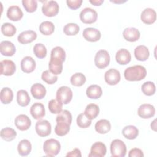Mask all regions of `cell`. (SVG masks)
<instances>
[{"label":"cell","mask_w":157,"mask_h":157,"mask_svg":"<svg viewBox=\"0 0 157 157\" xmlns=\"http://www.w3.org/2000/svg\"><path fill=\"white\" fill-rule=\"evenodd\" d=\"M147 75L146 69L140 65L131 66L125 69L124 76L128 81H140L143 80Z\"/></svg>","instance_id":"obj_1"},{"label":"cell","mask_w":157,"mask_h":157,"mask_svg":"<svg viewBox=\"0 0 157 157\" xmlns=\"http://www.w3.org/2000/svg\"><path fill=\"white\" fill-rule=\"evenodd\" d=\"M43 150L47 156H55L60 151L61 145L58 140L54 139H49L44 143Z\"/></svg>","instance_id":"obj_2"},{"label":"cell","mask_w":157,"mask_h":157,"mask_svg":"<svg viewBox=\"0 0 157 157\" xmlns=\"http://www.w3.org/2000/svg\"><path fill=\"white\" fill-rule=\"evenodd\" d=\"M110 152L112 156L124 157L126 154V146L122 140L115 139L111 142Z\"/></svg>","instance_id":"obj_3"},{"label":"cell","mask_w":157,"mask_h":157,"mask_svg":"<svg viewBox=\"0 0 157 157\" xmlns=\"http://www.w3.org/2000/svg\"><path fill=\"white\" fill-rule=\"evenodd\" d=\"M72 91L67 86H62L59 87L56 93V100L63 104L69 103L72 99Z\"/></svg>","instance_id":"obj_4"},{"label":"cell","mask_w":157,"mask_h":157,"mask_svg":"<svg viewBox=\"0 0 157 157\" xmlns=\"http://www.w3.org/2000/svg\"><path fill=\"white\" fill-rule=\"evenodd\" d=\"M110 55L105 50H99L94 56V64L99 69H104L110 63Z\"/></svg>","instance_id":"obj_5"},{"label":"cell","mask_w":157,"mask_h":157,"mask_svg":"<svg viewBox=\"0 0 157 157\" xmlns=\"http://www.w3.org/2000/svg\"><path fill=\"white\" fill-rule=\"evenodd\" d=\"M59 7L55 1H45L42 7V12L47 17L56 16L59 12Z\"/></svg>","instance_id":"obj_6"},{"label":"cell","mask_w":157,"mask_h":157,"mask_svg":"<svg viewBox=\"0 0 157 157\" xmlns=\"http://www.w3.org/2000/svg\"><path fill=\"white\" fill-rule=\"evenodd\" d=\"M98 18L96 11L90 7L83 9L80 13V20L85 24H91L94 23Z\"/></svg>","instance_id":"obj_7"},{"label":"cell","mask_w":157,"mask_h":157,"mask_svg":"<svg viewBox=\"0 0 157 157\" xmlns=\"http://www.w3.org/2000/svg\"><path fill=\"white\" fill-rule=\"evenodd\" d=\"M35 129L40 137H47L50 134L52 127L48 121L46 120H39L36 123Z\"/></svg>","instance_id":"obj_8"},{"label":"cell","mask_w":157,"mask_h":157,"mask_svg":"<svg viewBox=\"0 0 157 157\" xmlns=\"http://www.w3.org/2000/svg\"><path fill=\"white\" fill-rule=\"evenodd\" d=\"M107 148L105 145L101 142H96L94 143L90 149L89 157H103L105 155Z\"/></svg>","instance_id":"obj_9"},{"label":"cell","mask_w":157,"mask_h":157,"mask_svg":"<svg viewBox=\"0 0 157 157\" xmlns=\"http://www.w3.org/2000/svg\"><path fill=\"white\" fill-rule=\"evenodd\" d=\"M105 82L109 85H115L120 80V73L115 69H110L104 74Z\"/></svg>","instance_id":"obj_10"},{"label":"cell","mask_w":157,"mask_h":157,"mask_svg":"<svg viewBox=\"0 0 157 157\" xmlns=\"http://www.w3.org/2000/svg\"><path fill=\"white\" fill-rule=\"evenodd\" d=\"M1 74L10 76L13 75L16 70V66L14 62L10 59H4L0 62Z\"/></svg>","instance_id":"obj_11"},{"label":"cell","mask_w":157,"mask_h":157,"mask_svg":"<svg viewBox=\"0 0 157 157\" xmlns=\"http://www.w3.org/2000/svg\"><path fill=\"white\" fill-rule=\"evenodd\" d=\"M137 113L138 115L142 118H150L155 115V108L151 104H143L138 108Z\"/></svg>","instance_id":"obj_12"},{"label":"cell","mask_w":157,"mask_h":157,"mask_svg":"<svg viewBox=\"0 0 157 157\" xmlns=\"http://www.w3.org/2000/svg\"><path fill=\"white\" fill-rule=\"evenodd\" d=\"M31 120L25 114H20L17 116L15 119V125L20 131H24L28 130L31 126Z\"/></svg>","instance_id":"obj_13"},{"label":"cell","mask_w":157,"mask_h":157,"mask_svg":"<svg viewBox=\"0 0 157 157\" xmlns=\"http://www.w3.org/2000/svg\"><path fill=\"white\" fill-rule=\"evenodd\" d=\"M83 36L85 40L94 42L98 41L101 37V32L94 28H86L83 31Z\"/></svg>","instance_id":"obj_14"},{"label":"cell","mask_w":157,"mask_h":157,"mask_svg":"<svg viewBox=\"0 0 157 157\" xmlns=\"http://www.w3.org/2000/svg\"><path fill=\"white\" fill-rule=\"evenodd\" d=\"M37 33L33 30H26L21 32L18 36V41L21 44H27L35 40Z\"/></svg>","instance_id":"obj_15"},{"label":"cell","mask_w":157,"mask_h":157,"mask_svg":"<svg viewBox=\"0 0 157 157\" xmlns=\"http://www.w3.org/2000/svg\"><path fill=\"white\" fill-rule=\"evenodd\" d=\"M140 18L142 22L145 24H152L156 20V13L151 8H146L142 12Z\"/></svg>","instance_id":"obj_16"},{"label":"cell","mask_w":157,"mask_h":157,"mask_svg":"<svg viewBox=\"0 0 157 157\" xmlns=\"http://www.w3.org/2000/svg\"><path fill=\"white\" fill-rule=\"evenodd\" d=\"M115 59L118 64L120 65H126L131 61V55L128 50L121 48L117 52L115 55Z\"/></svg>","instance_id":"obj_17"},{"label":"cell","mask_w":157,"mask_h":157,"mask_svg":"<svg viewBox=\"0 0 157 157\" xmlns=\"http://www.w3.org/2000/svg\"><path fill=\"white\" fill-rule=\"evenodd\" d=\"M30 113L36 120H40L45 115L44 105L40 102L33 104L30 108Z\"/></svg>","instance_id":"obj_18"},{"label":"cell","mask_w":157,"mask_h":157,"mask_svg":"<svg viewBox=\"0 0 157 157\" xmlns=\"http://www.w3.org/2000/svg\"><path fill=\"white\" fill-rule=\"evenodd\" d=\"M21 69L25 73H31L36 68V64L34 59L29 56L24 57L21 61Z\"/></svg>","instance_id":"obj_19"},{"label":"cell","mask_w":157,"mask_h":157,"mask_svg":"<svg viewBox=\"0 0 157 157\" xmlns=\"http://www.w3.org/2000/svg\"><path fill=\"white\" fill-rule=\"evenodd\" d=\"M23 16V13L21 9L17 6H11L7 10V18L14 21L20 20Z\"/></svg>","instance_id":"obj_20"},{"label":"cell","mask_w":157,"mask_h":157,"mask_svg":"<svg viewBox=\"0 0 157 157\" xmlns=\"http://www.w3.org/2000/svg\"><path fill=\"white\" fill-rule=\"evenodd\" d=\"M16 51L14 44L9 41L4 40L0 44V52L4 56H13Z\"/></svg>","instance_id":"obj_21"},{"label":"cell","mask_w":157,"mask_h":157,"mask_svg":"<svg viewBox=\"0 0 157 157\" xmlns=\"http://www.w3.org/2000/svg\"><path fill=\"white\" fill-rule=\"evenodd\" d=\"M64 61L57 58L50 57L48 63L49 71L55 75L60 74L63 71V63Z\"/></svg>","instance_id":"obj_22"},{"label":"cell","mask_w":157,"mask_h":157,"mask_svg":"<svg viewBox=\"0 0 157 157\" xmlns=\"http://www.w3.org/2000/svg\"><path fill=\"white\" fill-rule=\"evenodd\" d=\"M123 36L124 39L129 42H136L139 40L140 34L139 31L133 27L126 28L124 29Z\"/></svg>","instance_id":"obj_23"},{"label":"cell","mask_w":157,"mask_h":157,"mask_svg":"<svg viewBox=\"0 0 157 157\" xmlns=\"http://www.w3.org/2000/svg\"><path fill=\"white\" fill-rule=\"evenodd\" d=\"M46 89L41 83H34L31 87V93L34 98L36 99H41L44 98L46 94Z\"/></svg>","instance_id":"obj_24"},{"label":"cell","mask_w":157,"mask_h":157,"mask_svg":"<svg viewBox=\"0 0 157 157\" xmlns=\"http://www.w3.org/2000/svg\"><path fill=\"white\" fill-rule=\"evenodd\" d=\"M150 55L148 48L143 45H139L134 49V56L136 58L140 61H146Z\"/></svg>","instance_id":"obj_25"},{"label":"cell","mask_w":157,"mask_h":157,"mask_svg":"<svg viewBox=\"0 0 157 157\" xmlns=\"http://www.w3.org/2000/svg\"><path fill=\"white\" fill-rule=\"evenodd\" d=\"M95 130L99 134H104L109 132L111 129V124L106 119H101L95 124Z\"/></svg>","instance_id":"obj_26"},{"label":"cell","mask_w":157,"mask_h":157,"mask_svg":"<svg viewBox=\"0 0 157 157\" xmlns=\"http://www.w3.org/2000/svg\"><path fill=\"white\" fill-rule=\"evenodd\" d=\"M86 94L88 98L97 99L100 98L102 96V90L100 86L98 85H91L86 89Z\"/></svg>","instance_id":"obj_27"},{"label":"cell","mask_w":157,"mask_h":157,"mask_svg":"<svg viewBox=\"0 0 157 157\" xmlns=\"http://www.w3.org/2000/svg\"><path fill=\"white\" fill-rule=\"evenodd\" d=\"M32 146L31 142L27 139L21 140L18 144L17 150L19 155L22 156L28 155L31 151Z\"/></svg>","instance_id":"obj_28"},{"label":"cell","mask_w":157,"mask_h":157,"mask_svg":"<svg viewBox=\"0 0 157 157\" xmlns=\"http://www.w3.org/2000/svg\"><path fill=\"white\" fill-rule=\"evenodd\" d=\"M17 101L19 105L26 107L30 102L31 99L28 93L26 90H20L17 93Z\"/></svg>","instance_id":"obj_29"},{"label":"cell","mask_w":157,"mask_h":157,"mask_svg":"<svg viewBox=\"0 0 157 157\" xmlns=\"http://www.w3.org/2000/svg\"><path fill=\"white\" fill-rule=\"evenodd\" d=\"M122 134L125 138L132 140L136 139L139 135V129L134 126L128 125L123 129Z\"/></svg>","instance_id":"obj_30"},{"label":"cell","mask_w":157,"mask_h":157,"mask_svg":"<svg viewBox=\"0 0 157 157\" xmlns=\"http://www.w3.org/2000/svg\"><path fill=\"white\" fill-rule=\"evenodd\" d=\"M99 113V106L95 104H89L86 105L84 114L86 115L87 118L90 120L94 119L97 117Z\"/></svg>","instance_id":"obj_31"},{"label":"cell","mask_w":157,"mask_h":157,"mask_svg":"<svg viewBox=\"0 0 157 157\" xmlns=\"http://www.w3.org/2000/svg\"><path fill=\"white\" fill-rule=\"evenodd\" d=\"M13 98V93L12 90L8 88H3L0 92V99L2 103L4 104H8L10 103Z\"/></svg>","instance_id":"obj_32"},{"label":"cell","mask_w":157,"mask_h":157,"mask_svg":"<svg viewBox=\"0 0 157 157\" xmlns=\"http://www.w3.org/2000/svg\"><path fill=\"white\" fill-rule=\"evenodd\" d=\"M1 137L7 142L13 140L17 136L16 131L11 128L6 127L1 129L0 132Z\"/></svg>","instance_id":"obj_33"},{"label":"cell","mask_w":157,"mask_h":157,"mask_svg":"<svg viewBox=\"0 0 157 157\" xmlns=\"http://www.w3.org/2000/svg\"><path fill=\"white\" fill-rule=\"evenodd\" d=\"M69 124L63 121L56 122V125L55 128V132L58 136H64L66 135L69 132Z\"/></svg>","instance_id":"obj_34"},{"label":"cell","mask_w":157,"mask_h":157,"mask_svg":"<svg viewBox=\"0 0 157 157\" xmlns=\"http://www.w3.org/2000/svg\"><path fill=\"white\" fill-rule=\"evenodd\" d=\"M55 30L54 24L50 21H44L39 25L40 32L45 36L51 35Z\"/></svg>","instance_id":"obj_35"},{"label":"cell","mask_w":157,"mask_h":157,"mask_svg":"<svg viewBox=\"0 0 157 157\" xmlns=\"http://www.w3.org/2000/svg\"><path fill=\"white\" fill-rule=\"evenodd\" d=\"M71 83L75 86H81L86 82V77L81 72L74 74L70 78Z\"/></svg>","instance_id":"obj_36"},{"label":"cell","mask_w":157,"mask_h":157,"mask_svg":"<svg viewBox=\"0 0 157 157\" xmlns=\"http://www.w3.org/2000/svg\"><path fill=\"white\" fill-rule=\"evenodd\" d=\"M80 31L79 26L74 23H69L66 24L63 28L64 33L67 36H75Z\"/></svg>","instance_id":"obj_37"},{"label":"cell","mask_w":157,"mask_h":157,"mask_svg":"<svg viewBox=\"0 0 157 157\" xmlns=\"http://www.w3.org/2000/svg\"><path fill=\"white\" fill-rule=\"evenodd\" d=\"M142 93L146 96H152L155 93L156 86L153 82L148 81L144 83L141 86Z\"/></svg>","instance_id":"obj_38"},{"label":"cell","mask_w":157,"mask_h":157,"mask_svg":"<svg viewBox=\"0 0 157 157\" xmlns=\"http://www.w3.org/2000/svg\"><path fill=\"white\" fill-rule=\"evenodd\" d=\"M2 33L7 37L13 36L17 31L16 28L13 25L10 23H3L1 28Z\"/></svg>","instance_id":"obj_39"},{"label":"cell","mask_w":157,"mask_h":157,"mask_svg":"<svg viewBox=\"0 0 157 157\" xmlns=\"http://www.w3.org/2000/svg\"><path fill=\"white\" fill-rule=\"evenodd\" d=\"M48 107L50 112L53 114L59 113L62 111L63 104L56 99H52L48 102Z\"/></svg>","instance_id":"obj_40"},{"label":"cell","mask_w":157,"mask_h":157,"mask_svg":"<svg viewBox=\"0 0 157 157\" xmlns=\"http://www.w3.org/2000/svg\"><path fill=\"white\" fill-rule=\"evenodd\" d=\"M41 78L43 81L49 85L54 84L58 80L57 75L51 72L49 70H46L44 71L42 74Z\"/></svg>","instance_id":"obj_41"},{"label":"cell","mask_w":157,"mask_h":157,"mask_svg":"<svg viewBox=\"0 0 157 157\" xmlns=\"http://www.w3.org/2000/svg\"><path fill=\"white\" fill-rule=\"evenodd\" d=\"M72 115L71 112L67 110H62L56 117V121H63L71 125L72 123Z\"/></svg>","instance_id":"obj_42"},{"label":"cell","mask_w":157,"mask_h":157,"mask_svg":"<svg viewBox=\"0 0 157 157\" xmlns=\"http://www.w3.org/2000/svg\"><path fill=\"white\" fill-rule=\"evenodd\" d=\"M33 52L36 57L40 59L45 58L47 52L45 46L41 43H37L35 44L33 47Z\"/></svg>","instance_id":"obj_43"},{"label":"cell","mask_w":157,"mask_h":157,"mask_svg":"<svg viewBox=\"0 0 157 157\" xmlns=\"http://www.w3.org/2000/svg\"><path fill=\"white\" fill-rule=\"evenodd\" d=\"M77 124L81 128H86L91 125V120L87 118L84 113H82L77 117Z\"/></svg>","instance_id":"obj_44"},{"label":"cell","mask_w":157,"mask_h":157,"mask_svg":"<svg viewBox=\"0 0 157 157\" xmlns=\"http://www.w3.org/2000/svg\"><path fill=\"white\" fill-rule=\"evenodd\" d=\"M22 4L26 12L33 13L37 8V2L36 0H23Z\"/></svg>","instance_id":"obj_45"},{"label":"cell","mask_w":157,"mask_h":157,"mask_svg":"<svg viewBox=\"0 0 157 157\" xmlns=\"http://www.w3.org/2000/svg\"><path fill=\"white\" fill-rule=\"evenodd\" d=\"M50 57L57 58L64 61L66 59V52L62 47L57 46L54 47L52 50L51 53H50Z\"/></svg>","instance_id":"obj_46"},{"label":"cell","mask_w":157,"mask_h":157,"mask_svg":"<svg viewBox=\"0 0 157 157\" xmlns=\"http://www.w3.org/2000/svg\"><path fill=\"white\" fill-rule=\"evenodd\" d=\"M83 2L82 0H67L66 3L69 8L72 10H75L80 7Z\"/></svg>","instance_id":"obj_47"},{"label":"cell","mask_w":157,"mask_h":157,"mask_svg":"<svg viewBox=\"0 0 157 157\" xmlns=\"http://www.w3.org/2000/svg\"><path fill=\"white\" fill-rule=\"evenodd\" d=\"M128 156L129 157H142L144 156V153L140 149L134 148L129 151Z\"/></svg>","instance_id":"obj_48"},{"label":"cell","mask_w":157,"mask_h":157,"mask_svg":"<svg viewBox=\"0 0 157 157\" xmlns=\"http://www.w3.org/2000/svg\"><path fill=\"white\" fill-rule=\"evenodd\" d=\"M66 156H74V157H81L82 154L80 150L78 148H74L72 151L68 152L66 154Z\"/></svg>","instance_id":"obj_49"},{"label":"cell","mask_w":157,"mask_h":157,"mask_svg":"<svg viewBox=\"0 0 157 157\" xmlns=\"http://www.w3.org/2000/svg\"><path fill=\"white\" fill-rule=\"evenodd\" d=\"M90 2L94 6H101L104 2V0H90Z\"/></svg>","instance_id":"obj_50"},{"label":"cell","mask_w":157,"mask_h":157,"mask_svg":"<svg viewBox=\"0 0 157 157\" xmlns=\"http://www.w3.org/2000/svg\"><path fill=\"white\" fill-rule=\"evenodd\" d=\"M156 120H154L153 122H151V129L154 130V131H156Z\"/></svg>","instance_id":"obj_51"},{"label":"cell","mask_w":157,"mask_h":157,"mask_svg":"<svg viewBox=\"0 0 157 157\" xmlns=\"http://www.w3.org/2000/svg\"><path fill=\"white\" fill-rule=\"evenodd\" d=\"M111 2H114V3H118V4H119V3H123V2H126V1H110Z\"/></svg>","instance_id":"obj_52"}]
</instances>
